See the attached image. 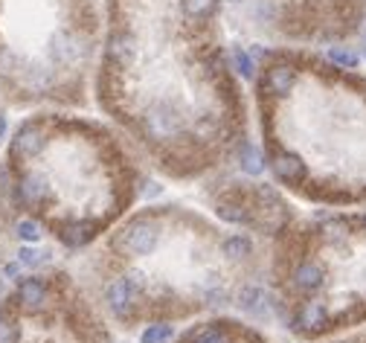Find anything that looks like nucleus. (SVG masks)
<instances>
[{"instance_id": "nucleus-1", "label": "nucleus", "mask_w": 366, "mask_h": 343, "mask_svg": "<svg viewBox=\"0 0 366 343\" xmlns=\"http://www.w3.org/2000/svg\"><path fill=\"white\" fill-rule=\"evenodd\" d=\"M157 224L154 221H148V218H140L134 221L125 230V248L131 253H137V256H148L154 248H157Z\"/></svg>"}, {"instance_id": "nucleus-2", "label": "nucleus", "mask_w": 366, "mask_h": 343, "mask_svg": "<svg viewBox=\"0 0 366 343\" xmlns=\"http://www.w3.org/2000/svg\"><path fill=\"white\" fill-rule=\"evenodd\" d=\"M105 303L111 305V312L113 314H120V317H128L131 314V305H134V280H113L108 282L105 288Z\"/></svg>"}, {"instance_id": "nucleus-3", "label": "nucleus", "mask_w": 366, "mask_h": 343, "mask_svg": "<svg viewBox=\"0 0 366 343\" xmlns=\"http://www.w3.org/2000/svg\"><path fill=\"white\" fill-rule=\"evenodd\" d=\"M273 172H276L279 181H285V184H303L305 175H308L303 157H299V154H288V152L273 157Z\"/></svg>"}, {"instance_id": "nucleus-4", "label": "nucleus", "mask_w": 366, "mask_h": 343, "mask_svg": "<svg viewBox=\"0 0 366 343\" xmlns=\"http://www.w3.org/2000/svg\"><path fill=\"white\" fill-rule=\"evenodd\" d=\"M145 125H148V131H152L154 137H169V134L177 131V113L169 105H157L145 117Z\"/></svg>"}, {"instance_id": "nucleus-5", "label": "nucleus", "mask_w": 366, "mask_h": 343, "mask_svg": "<svg viewBox=\"0 0 366 343\" xmlns=\"http://www.w3.org/2000/svg\"><path fill=\"white\" fill-rule=\"evenodd\" d=\"M264 81H268L271 93L276 96H288L294 81H296V70L291 67V64H271L268 67V76H264Z\"/></svg>"}, {"instance_id": "nucleus-6", "label": "nucleus", "mask_w": 366, "mask_h": 343, "mask_svg": "<svg viewBox=\"0 0 366 343\" xmlns=\"http://www.w3.org/2000/svg\"><path fill=\"white\" fill-rule=\"evenodd\" d=\"M134 56H137L134 35H128V32H113L111 41H108V58L113 64H128Z\"/></svg>"}, {"instance_id": "nucleus-7", "label": "nucleus", "mask_w": 366, "mask_h": 343, "mask_svg": "<svg viewBox=\"0 0 366 343\" xmlns=\"http://www.w3.org/2000/svg\"><path fill=\"white\" fill-rule=\"evenodd\" d=\"M12 149H15V154H21V157L38 154V152L44 149V134H41V128H38V125H24L21 131H18V137H15Z\"/></svg>"}, {"instance_id": "nucleus-8", "label": "nucleus", "mask_w": 366, "mask_h": 343, "mask_svg": "<svg viewBox=\"0 0 366 343\" xmlns=\"http://www.w3.org/2000/svg\"><path fill=\"white\" fill-rule=\"evenodd\" d=\"M236 300H239V305L244 308L247 314H253L259 320L268 317V297H264V291L259 285H244Z\"/></svg>"}, {"instance_id": "nucleus-9", "label": "nucleus", "mask_w": 366, "mask_h": 343, "mask_svg": "<svg viewBox=\"0 0 366 343\" xmlns=\"http://www.w3.org/2000/svg\"><path fill=\"white\" fill-rule=\"evenodd\" d=\"M326 305L323 303H305L303 308H299V314H296V329H303V332H320L326 329Z\"/></svg>"}, {"instance_id": "nucleus-10", "label": "nucleus", "mask_w": 366, "mask_h": 343, "mask_svg": "<svg viewBox=\"0 0 366 343\" xmlns=\"http://www.w3.org/2000/svg\"><path fill=\"white\" fill-rule=\"evenodd\" d=\"M49 53H53V58H56L58 64H73V61L81 56V47H79V41L70 35V32H56Z\"/></svg>"}, {"instance_id": "nucleus-11", "label": "nucleus", "mask_w": 366, "mask_h": 343, "mask_svg": "<svg viewBox=\"0 0 366 343\" xmlns=\"http://www.w3.org/2000/svg\"><path fill=\"white\" fill-rule=\"evenodd\" d=\"M18 300H21V305L26 308V312H38V308H44V303H47V288H44V282H38V280H24L21 288H18Z\"/></svg>"}, {"instance_id": "nucleus-12", "label": "nucleus", "mask_w": 366, "mask_h": 343, "mask_svg": "<svg viewBox=\"0 0 366 343\" xmlns=\"http://www.w3.org/2000/svg\"><path fill=\"white\" fill-rule=\"evenodd\" d=\"M323 285V268L314 265V262H303L294 271V288L299 291H314Z\"/></svg>"}, {"instance_id": "nucleus-13", "label": "nucleus", "mask_w": 366, "mask_h": 343, "mask_svg": "<svg viewBox=\"0 0 366 343\" xmlns=\"http://www.w3.org/2000/svg\"><path fill=\"white\" fill-rule=\"evenodd\" d=\"M44 192H47L44 177H38V175H24V181H21V198H24L26 204H38V201L44 198Z\"/></svg>"}, {"instance_id": "nucleus-14", "label": "nucleus", "mask_w": 366, "mask_h": 343, "mask_svg": "<svg viewBox=\"0 0 366 343\" xmlns=\"http://www.w3.org/2000/svg\"><path fill=\"white\" fill-rule=\"evenodd\" d=\"M241 169L247 175H262L264 172V157H262V149L253 143H247L241 149Z\"/></svg>"}, {"instance_id": "nucleus-15", "label": "nucleus", "mask_w": 366, "mask_h": 343, "mask_svg": "<svg viewBox=\"0 0 366 343\" xmlns=\"http://www.w3.org/2000/svg\"><path fill=\"white\" fill-rule=\"evenodd\" d=\"M218 212H221V218H227L232 224H250L253 221L250 209H247V204H241V201H224L218 207Z\"/></svg>"}, {"instance_id": "nucleus-16", "label": "nucleus", "mask_w": 366, "mask_h": 343, "mask_svg": "<svg viewBox=\"0 0 366 343\" xmlns=\"http://www.w3.org/2000/svg\"><path fill=\"white\" fill-rule=\"evenodd\" d=\"M230 64H232V70H236L239 76H244V79H253V73H256L253 56H247L241 47H232L230 50Z\"/></svg>"}, {"instance_id": "nucleus-17", "label": "nucleus", "mask_w": 366, "mask_h": 343, "mask_svg": "<svg viewBox=\"0 0 366 343\" xmlns=\"http://www.w3.org/2000/svg\"><path fill=\"white\" fill-rule=\"evenodd\" d=\"M221 250H224V256H230V259H247L250 256V250H253V244L247 241V239H241V236H232V239H227L224 244H221Z\"/></svg>"}, {"instance_id": "nucleus-18", "label": "nucleus", "mask_w": 366, "mask_h": 343, "mask_svg": "<svg viewBox=\"0 0 366 343\" xmlns=\"http://www.w3.org/2000/svg\"><path fill=\"white\" fill-rule=\"evenodd\" d=\"M172 326L169 323H154V326H148V329L143 332L140 343H169L172 340Z\"/></svg>"}, {"instance_id": "nucleus-19", "label": "nucleus", "mask_w": 366, "mask_h": 343, "mask_svg": "<svg viewBox=\"0 0 366 343\" xmlns=\"http://www.w3.org/2000/svg\"><path fill=\"white\" fill-rule=\"evenodd\" d=\"M328 58L335 61V64H340V67H349V70L358 67V61H360V56L355 50H349V47H331Z\"/></svg>"}, {"instance_id": "nucleus-20", "label": "nucleus", "mask_w": 366, "mask_h": 343, "mask_svg": "<svg viewBox=\"0 0 366 343\" xmlns=\"http://www.w3.org/2000/svg\"><path fill=\"white\" fill-rule=\"evenodd\" d=\"M212 9H215V0H183V12H186L189 18H195V21L207 18Z\"/></svg>"}, {"instance_id": "nucleus-21", "label": "nucleus", "mask_w": 366, "mask_h": 343, "mask_svg": "<svg viewBox=\"0 0 366 343\" xmlns=\"http://www.w3.org/2000/svg\"><path fill=\"white\" fill-rule=\"evenodd\" d=\"M0 343H18V323L9 312H0Z\"/></svg>"}, {"instance_id": "nucleus-22", "label": "nucleus", "mask_w": 366, "mask_h": 343, "mask_svg": "<svg viewBox=\"0 0 366 343\" xmlns=\"http://www.w3.org/2000/svg\"><path fill=\"white\" fill-rule=\"evenodd\" d=\"M88 230H90V224H70L67 230L61 233V239H64V244H81V241H88L93 236Z\"/></svg>"}, {"instance_id": "nucleus-23", "label": "nucleus", "mask_w": 366, "mask_h": 343, "mask_svg": "<svg viewBox=\"0 0 366 343\" xmlns=\"http://www.w3.org/2000/svg\"><path fill=\"white\" fill-rule=\"evenodd\" d=\"M15 233H18V239H24V241H38L41 239V227L35 224V221H29V218H24V221H18V227H15Z\"/></svg>"}, {"instance_id": "nucleus-24", "label": "nucleus", "mask_w": 366, "mask_h": 343, "mask_svg": "<svg viewBox=\"0 0 366 343\" xmlns=\"http://www.w3.org/2000/svg\"><path fill=\"white\" fill-rule=\"evenodd\" d=\"M192 343H230V337H227V332L215 329V326H207V329H201L195 335Z\"/></svg>"}, {"instance_id": "nucleus-25", "label": "nucleus", "mask_w": 366, "mask_h": 343, "mask_svg": "<svg viewBox=\"0 0 366 343\" xmlns=\"http://www.w3.org/2000/svg\"><path fill=\"white\" fill-rule=\"evenodd\" d=\"M18 262H21L24 268H41V265L47 262V253H38V250H32V248H21Z\"/></svg>"}, {"instance_id": "nucleus-26", "label": "nucleus", "mask_w": 366, "mask_h": 343, "mask_svg": "<svg viewBox=\"0 0 366 343\" xmlns=\"http://www.w3.org/2000/svg\"><path fill=\"white\" fill-rule=\"evenodd\" d=\"M207 300H209V305H224L227 294H224V291H209V294H207Z\"/></svg>"}, {"instance_id": "nucleus-27", "label": "nucleus", "mask_w": 366, "mask_h": 343, "mask_svg": "<svg viewBox=\"0 0 366 343\" xmlns=\"http://www.w3.org/2000/svg\"><path fill=\"white\" fill-rule=\"evenodd\" d=\"M18 271H21V262H18V265H6V268H3L6 276H18Z\"/></svg>"}, {"instance_id": "nucleus-28", "label": "nucleus", "mask_w": 366, "mask_h": 343, "mask_svg": "<svg viewBox=\"0 0 366 343\" xmlns=\"http://www.w3.org/2000/svg\"><path fill=\"white\" fill-rule=\"evenodd\" d=\"M3 134H6V117H0V140H3Z\"/></svg>"}]
</instances>
